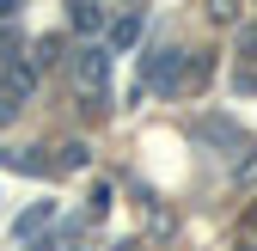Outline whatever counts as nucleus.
I'll list each match as a JSON object with an SVG mask.
<instances>
[{
  "instance_id": "obj_2",
  "label": "nucleus",
  "mask_w": 257,
  "mask_h": 251,
  "mask_svg": "<svg viewBox=\"0 0 257 251\" xmlns=\"http://www.w3.org/2000/svg\"><path fill=\"white\" fill-rule=\"evenodd\" d=\"M135 37H141V13H122V19H110V43H116V49H128Z\"/></svg>"
},
{
  "instance_id": "obj_1",
  "label": "nucleus",
  "mask_w": 257,
  "mask_h": 251,
  "mask_svg": "<svg viewBox=\"0 0 257 251\" xmlns=\"http://www.w3.org/2000/svg\"><path fill=\"white\" fill-rule=\"evenodd\" d=\"M104 68H110V55L98 49V43H92V49H80L74 55V80L92 92V98H98V92H104Z\"/></svg>"
},
{
  "instance_id": "obj_3",
  "label": "nucleus",
  "mask_w": 257,
  "mask_h": 251,
  "mask_svg": "<svg viewBox=\"0 0 257 251\" xmlns=\"http://www.w3.org/2000/svg\"><path fill=\"white\" fill-rule=\"evenodd\" d=\"M74 31H86V37H98V31H110L104 7H74Z\"/></svg>"
}]
</instances>
